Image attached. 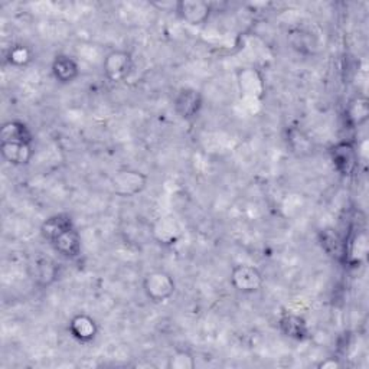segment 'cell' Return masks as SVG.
Returning a JSON list of instances; mask_svg holds the SVG:
<instances>
[{
  "mask_svg": "<svg viewBox=\"0 0 369 369\" xmlns=\"http://www.w3.org/2000/svg\"><path fill=\"white\" fill-rule=\"evenodd\" d=\"M176 290V283L167 272L155 270L147 273L143 280V291L146 298L153 303H163L169 300Z\"/></svg>",
  "mask_w": 369,
  "mask_h": 369,
  "instance_id": "cell-1",
  "label": "cell"
},
{
  "mask_svg": "<svg viewBox=\"0 0 369 369\" xmlns=\"http://www.w3.org/2000/svg\"><path fill=\"white\" fill-rule=\"evenodd\" d=\"M147 181L149 178L140 170L123 169L111 178L110 186L113 193L120 196V198H132V196H136L146 189Z\"/></svg>",
  "mask_w": 369,
  "mask_h": 369,
  "instance_id": "cell-2",
  "label": "cell"
},
{
  "mask_svg": "<svg viewBox=\"0 0 369 369\" xmlns=\"http://www.w3.org/2000/svg\"><path fill=\"white\" fill-rule=\"evenodd\" d=\"M330 159L342 176H352L359 165L358 151L351 141H339L332 146Z\"/></svg>",
  "mask_w": 369,
  "mask_h": 369,
  "instance_id": "cell-3",
  "label": "cell"
},
{
  "mask_svg": "<svg viewBox=\"0 0 369 369\" xmlns=\"http://www.w3.org/2000/svg\"><path fill=\"white\" fill-rule=\"evenodd\" d=\"M231 286L241 293L250 294L258 291L263 284L264 279L260 270L254 265L249 264H238L231 270Z\"/></svg>",
  "mask_w": 369,
  "mask_h": 369,
  "instance_id": "cell-4",
  "label": "cell"
},
{
  "mask_svg": "<svg viewBox=\"0 0 369 369\" xmlns=\"http://www.w3.org/2000/svg\"><path fill=\"white\" fill-rule=\"evenodd\" d=\"M103 69L109 81L116 84L125 81L132 69V57L127 51L114 49V51L107 54V57L104 58Z\"/></svg>",
  "mask_w": 369,
  "mask_h": 369,
  "instance_id": "cell-5",
  "label": "cell"
},
{
  "mask_svg": "<svg viewBox=\"0 0 369 369\" xmlns=\"http://www.w3.org/2000/svg\"><path fill=\"white\" fill-rule=\"evenodd\" d=\"M212 12V6L204 0H181L176 4V13L179 18L193 27L205 23Z\"/></svg>",
  "mask_w": 369,
  "mask_h": 369,
  "instance_id": "cell-6",
  "label": "cell"
},
{
  "mask_svg": "<svg viewBox=\"0 0 369 369\" xmlns=\"http://www.w3.org/2000/svg\"><path fill=\"white\" fill-rule=\"evenodd\" d=\"M202 94L195 88H183L175 98V110L183 120L195 118L202 110Z\"/></svg>",
  "mask_w": 369,
  "mask_h": 369,
  "instance_id": "cell-7",
  "label": "cell"
},
{
  "mask_svg": "<svg viewBox=\"0 0 369 369\" xmlns=\"http://www.w3.org/2000/svg\"><path fill=\"white\" fill-rule=\"evenodd\" d=\"M61 256L67 258H76L81 253V237L76 227H71L61 232L53 242H49Z\"/></svg>",
  "mask_w": 369,
  "mask_h": 369,
  "instance_id": "cell-8",
  "label": "cell"
},
{
  "mask_svg": "<svg viewBox=\"0 0 369 369\" xmlns=\"http://www.w3.org/2000/svg\"><path fill=\"white\" fill-rule=\"evenodd\" d=\"M4 159L13 166L28 165L32 159V144L18 141H0Z\"/></svg>",
  "mask_w": 369,
  "mask_h": 369,
  "instance_id": "cell-9",
  "label": "cell"
},
{
  "mask_svg": "<svg viewBox=\"0 0 369 369\" xmlns=\"http://www.w3.org/2000/svg\"><path fill=\"white\" fill-rule=\"evenodd\" d=\"M69 332L77 340L87 343V342H91L92 339H95V336L98 333V326L91 316L81 313V314H77L71 319Z\"/></svg>",
  "mask_w": 369,
  "mask_h": 369,
  "instance_id": "cell-10",
  "label": "cell"
},
{
  "mask_svg": "<svg viewBox=\"0 0 369 369\" xmlns=\"http://www.w3.org/2000/svg\"><path fill=\"white\" fill-rule=\"evenodd\" d=\"M321 241L322 247L330 256L332 258L337 261H343L348 258L349 250H348V242L343 239L336 231L333 230H325L321 234Z\"/></svg>",
  "mask_w": 369,
  "mask_h": 369,
  "instance_id": "cell-11",
  "label": "cell"
},
{
  "mask_svg": "<svg viewBox=\"0 0 369 369\" xmlns=\"http://www.w3.org/2000/svg\"><path fill=\"white\" fill-rule=\"evenodd\" d=\"M280 330L290 339L294 340H305L309 335V328L305 319L299 314H284L279 321Z\"/></svg>",
  "mask_w": 369,
  "mask_h": 369,
  "instance_id": "cell-12",
  "label": "cell"
},
{
  "mask_svg": "<svg viewBox=\"0 0 369 369\" xmlns=\"http://www.w3.org/2000/svg\"><path fill=\"white\" fill-rule=\"evenodd\" d=\"M53 74L57 81L68 84L80 76V67L71 57L58 55L53 62Z\"/></svg>",
  "mask_w": 369,
  "mask_h": 369,
  "instance_id": "cell-13",
  "label": "cell"
},
{
  "mask_svg": "<svg viewBox=\"0 0 369 369\" xmlns=\"http://www.w3.org/2000/svg\"><path fill=\"white\" fill-rule=\"evenodd\" d=\"M0 141H18V143H28L32 144L34 136L29 127L23 121L12 120L4 125L2 132H0Z\"/></svg>",
  "mask_w": 369,
  "mask_h": 369,
  "instance_id": "cell-14",
  "label": "cell"
},
{
  "mask_svg": "<svg viewBox=\"0 0 369 369\" xmlns=\"http://www.w3.org/2000/svg\"><path fill=\"white\" fill-rule=\"evenodd\" d=\"M71 227H74V223H72V218L68 214H57V215L49 216L45 221L41 227V232L46 241L53 242L61 232H64L65 230Z\"/></svg>",
  "mask_w": 369,
  "mask_h": 369,
  "instance_id": "cell-15",
  "label": "cell"
},
{
  "mask_svg": "<svg viewBox=\"0 0 369 369\" xmlns=\"http://www.w3.org/2000/svg\"><path fill=\"white\" fill-rule=\"evenodd\" d=\"M58 274L57 264L51 258L41 257L35 260V264L32 265V277L39 286H49Z\"/></svg>",
  "mask_w": 369,
  "mask_h": 369,
  "instance_id": "cell-16",
  "label": "cell"
},
{
  "mask_svg": "<svg viewBox=\"0 0 369 369\" xmlns=\"http://www.w3.org/2000/svg\"><path fill=\"white\" fill-rule=\"evenodd\" d=\"M347 117L352 123L354 126H362L366 123L369 117V102L368 98L363 95L356 97L354 102H351L348 110H347Z\"/></svg>",
  "mask_w": 369,
  "mask_h": 369,
  "instance_id": "cell-17",
  "label": "cell"
},
{
  "mask_svg": "<svg viewBox=\"0 0 369 369\" xmlns=\"http://www.w3.org/2000/svg\"><path fill=\"white\" fill-rule=\"evenodd\" d=\"M153 234L155 237L165 244H172L174 241H176V238L181 234V230L178 227V224L175 223L174 219L170 218H163L160 219L159 223L155 225L153 228Z\"/></svg>",
  "mask_w": 369,
  "mask_h": 369,
  "instance_id": "cell-18",
  "label": "cell"
},
{
  "mask_svg": "<svg viewBox=\"0 0 369 369\" xmlns=\"http://www.w3.org/2000/svg\"><path fill=\"white\" fill-rule=\"evenodd\" d=\"M238 83L241 90L245 91V94L250 95H261L263 92V80L258 74L253 69H244L239 72Z\"/></svg>",
  "mask_w": 369,
  "mask_h": 369,
  "instance_id": "cell-19",
  "label": "cell"
},
{
  "mask_svg": "<svg viewBox=\"0 0 369 369\" xmlns=\"http://www.w3.org/2000/svg\"><path fill=\"white\" fill-rule=\"evenodd\" d=\"M288 39L293 48L302 54H312L313 49L316 48V42L312 34L303 29H293L288 35Z\"/></svg>",
  "mask_w": 369,
  "mask_h": 369,
  "instance_id": "cell-20",
  "label": "cell"
},
{
  "mask_svg": "<svg viewBox=\"0 0 369 369\" xmlns=\"http://www.w3.org/2000/svg\"><path fill=\"white\" fill-rule=\"evenodd\" d=\"M287 143L291 146L293 152H299V153H309L312 151V143L310 140L299 130L291 129L288 130V139Z\"/></svg>",
  "mask_w": 369,
  "mask_h": 369,
  "instance_id": "cell-21",
  "label": "cell"
},
{
  "mask_svg": "<svg viewBox=\"0 0 369 369\" xmlns=\"http://www.w3.org/2000/svg\"><path fill=\"white\" fill-rule=\"evenodd\" d=\"M196 366L195 358L186 351H178L167 361L169 369H193Z\"/></svg>",
  "mask_w": 369,
  "mask_h": 369,
  "instance_id": "cell-22",
  "label": "cell"
},
{
  "mask_svg": "<svg viewBox=\"0 0 369 369\" xmlns=\"http://www.w3.org/2000/svg\"><path fill=\"white\" fill-rule=\"evenodd\" d=\"M9 62L15 67H25L32 61V53L31 49L25 45H16L9 51Z\"/></svg>",
  "mask_w": 369,
  "mask_h": 369,
  "instance_id": "cell-23",
  "label": "cell"
},
{
  "mask_svg": "<svg viewBox=\"0 0 369 369\" xmlns=\"http://www.w3.org/2000/svg\"><path fill=\"white\" fill-rule=\"evenodd\" d=\"M340 363L335 359H328L325 362H322L321 365H319V368H325V369H335V368H339Z\"/></svg>",
  "mask_w": 369,
  "mask_h": 369,
  "instance_id": "cell-24",
  "label": "cell"
}]
</instances>
